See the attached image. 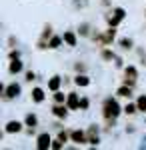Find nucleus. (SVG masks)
Masks as SVG:
<instances>
[{"instance_id":"obj_1","label":"nucleus","mask_w":146,"mask_h":150,"mask_svg":"<svg viewBox=\"0 0 146 150\" xmlns=\"http://www.w3.org/2000/svg\"><path fill=\"white\" fill-rule=\"evenodd\" d=\"M122 112H124V106H120L116 98L108 96V98L102 100V118L106 120L108 126H112L114 122H116V118L122 114Z\"/></svg>"},{"instance_id":"obj_2","label":"nucleus","mask_w":146,"mask_h":150,"mask_svg":"<svg viewBox=\"0 0 146 150\" xmlns=\"http://www.w3.org/2000/svg\"><path fill=\"white\" fill-rule=\"evenodd\" d=\"M124 18H126V10H124V8H120V6L112 8V10H110V14L106 16V20H108V26H116V28H118V24L122 22Z\"/></svg>"},{"instance_id":"obj_3","label":"nucleus","mask_w":146,"mask_h":150,"mask_svg":"<svg viewBox=\"0 0 146 150\" xmlns=\"http://www.w3.org/2000/svg\"><path fill=\"white\" fill-rule=\"evenodd\" d=\"M20 90H22V88H20L18 82H8V84L2 86V94H4L2 98H4V100H12V98H16V96L20 94Z\"/></svg>"},{"instance_id":"obj_4","label":"nucleus","mask_w":146,"mask_h":150,"mask_svg":"<svg viewBox=\"0 0 146 150\" xmlns=\"http://www.w3.org/2000/svg\"><path fill=\"white\" fill-rule=\"evenodd\" d=\"M136 82H138V70H136V66L130 64V66L124 68V80H122V84H128V86L134 88Z\"/></svg>"},{"instance_id":"obj_5","label":"nucleus","mask_w":146,"mask_h":150,"mask_svg":"<svg viewBox=\"0 0 146 150\" xmlns=\"http://www.w3.org/2000/svg\"><path fill=\"white\" fill-rule=\"evenodd\" d=\"M50 146H52V138H50L48 132H42V134L36 136V148L38 150H48Z\"/></svg>"},{"instance_id":"obj_6","label":"nucleus","mask_w":146,"mask_h":150,"mask_svg":"<svg viewBox=\"0 0 146 150\" xmlns=\"http://www.w3.org/2000/svg\"><path fill=\"white\" fill-rule=\"evenodd\" d=\"M24 126H26V124L20 122V120H10V122L4 126V134H18V132H22Z\"/></svg>"},{"instance_id":"obj_7","label":"nucleus","mask_w":146,"mask_h":150,"mask_svg":"<svg viewBox=\"0 0 146 150\" xmlns=\"http://www.w3.org/2000/svg\"><path fill=\"white\" fill-rule=\"evenodd\" d=\"M68 110H70V108H68L66 104H56V102L52 104V116L58 118V120H64L68 116Z\"/></svg>"},{"instance_id":"obj_8","label":"nucleus","mask_w":146,"mask_h":150,"mask_svg":"<svg viewBox=\"0 0 146 150\" xmlns=\"http://www.w3.org/2000/svg\"><path fill=\"white\" fill-rule=\"evenodd\" d=\"M70 140L76 144H88V134L84 130H70Z\"/></svg>"},{"instance_id":"obj_9","label":"nucleus","mask_w":146,"mask_h":150,"mask_svg":"<svg viewBox=\"0 0 146 150\" xmlns=\"http://www.w3.org/2000/svg\"><path fill=\"white\" fill-rule=\"evenodd\" d=\"M66 106L70 108V110H80V94H76V92H68Z\"/></svg>"},{"instance_id":"obj_10","label":"nucleus","mask_w":146,"mask_h":150,"mask_svg":"<svg viewBox=\"0 0 146 150\" xmlns=\"http://www.w3.org/2000/svg\"><path fill=\"white\" fill-rule=\"evenodd\" d=\"M86 134H88V144L90 146H96L98 142H100V136H98V128L96 126H90L86 130Z\"/></svg>"},{"instance_id":"obj_11","label":"nucleus","mask_w":146,"mask_h":150,"mask_svg":"<svg viewBox=\"0 0 146 150\" xmlns=\"http://www.w3.org/2000/svg\"><path fill=\"white\" fill-rule=\"evenodd\" d=\"M30 96H32V102H34V104H42V102L46 100V94H44V90H42V88H38V86H36V88H32Z\"/></svg>"},{"instance_id":"obj_12","label":"nucleus","mask_w":146,"mask_h":150,"mask_svg":"<svg viewBox=\"0 0 146 150\" xmlns=\"http://www.w3.org/2000/svg\"><path fill=\"white\" fill-rule=\"evenodd\" d=\"M24 70V64L20 62V58H14V60H10V66H8V72H10L12 76L14 74H20Z\"/></svg>"},{"instance_id":"obj_13","label":"nucleus","mask_w":146,"mask_h":150,"mask_svg":"<svg viewBox=\"0 0 146 150\" xmlns=\"http://www.w3.org/2000/svg\"><path fill=\"white\" fill-rule=\"evenodd\" d=\"M24 124L28 126V132H34V128L38 126V116L32 114V112H28L26 118H24Z\"/></svg>"},{"instance_id":"obj_14","label":"nucleus","mask_w":146,"mask_h":150,"mask_svg":"<svg viewBox=\"0 0 146 150\" xmlns=\"http://www.w3.org/2000/svg\"><path fill=\"white\" fill-rule=\"evenodd\" d=\"M60 86H62V76H52L50 80H48V90L50 92H56V90H60Z\"/></svg>"},{"instance_id":"obj_15","label":"nucleus","mask_w":146,"mask_h":150,"mask_svg":"<svg viewBox=\"0 0 146 150\" xmlns=\"http://www.w3.org/2000/svg\"><path fill=\"white\" fill-rule=\"evenodd\" d=\"M132 90H134L132 86H128V84H122V86L116 90V96H118V98H128V100H130V96H132Z\"/></svg>"},{"instance_id":"obj_16","label":"nucleus","mask_w":146,"mask_h":150,"mask_svg":"<svg viewBox=\"0 0 146 150\" xmlns=\"http://www.w3.org/2000/svg\"><path fill=\"white\" fill-rule=\"evenodd\" d=\"M74 84H76V86H80V88H86V86H90V78L84 74V72H80V74H76V76H74Z\"/></svg>"},{"instance_id":"obj_17","label":"nucleus","mask_w":146,"mask_h":150,"mask_svg":"<svg viewBox=\"0 0 146 150\" xmlns=\"http://www.w3.org/2000/svg\"><path fill=\"white\" fill-rule=\"evenodd\" d=\"M62 38H64V42H66L68 46H76V44H78V38H76V32H72V30H66V32L62 34Z\"/></svg>"},{"instance_id":"obj_18","label":"nucleus","mask_w":146,"mask_h":150,"mask_svg":"<svg viewBox=\"0 0 146 150\" xmlns=\"http://www.w3.org/2000/svg\"><path fill=\"white\" fill-rule=\"evenodd\" d=\"M100 58H102V60H106V62H110V60H116V54H114L108 46H104L100 50Z\"/></svg>"},{"instance_id":"obj_19","label":"nucleus","mask_w":146,"mask_h":150,"mask_svg":"<svg viewBox=\"0 0 146 150\" xmlns=\"http://www.w3.org/2000/svg\"><path fill=\"white\" fill-rule=\"evenodd\" d=\"M66 98H68V94H64L62 90H56V92H52V100L56 104H66Z\"/></svg>"},{"instance_id":"obj_20","label":"nucleus","mask_w":146,"mask_h":150,"mask_svg":"<svg viewBox=\"0 0 146 150\" xmlns=\"http://www.w3.org/2000/svg\"><path fill=\"white\" fill-rule=\"evenodd\" d=\"M136 112H140V110H138V104H136V102H128V104H124V114L134 116Z\"/></svg>"},{"instance_id":"obj_21","label":"nucleus","mask_w":146,"mask_h":150,"mask_svg":"<svg viewBox=\"0 0 146 150\" xmlns=\"http://www.w3.org/2000/svg\"><path fill=\"white\" fill-rule=\"evenodd\" d=\"M62 42H64V38H62V36H52V38L48 40V48H52V50H54V48H58Z\"/></svg>"},{"instance_id":"obj_22","label":"nucleus","mask_w":146,"mask_h":150,"mask_svg":"<svg viewBox=\"0 0 146 150\" xmlns=\"http://www.w3.org/2000/svg\"><path fill=\"white\" fill-rule=\"evenodd\" d=\"M118 46L122 48V50H132L134 42H132L130 38H120V40H118Z\"/></svg>"},{"instance_id":"obj_23","label":"nucleus","mask_w":146,"mask_h":150,"mask_svg":"<svg viewBox=\"0 0 146 150\" xmlns=\"http://www.w3.org/2000/svg\"><path fill=\"white\" fill-rule=\"evenodd\" d=\"M136 104H138V110L140 112H146V94H140L136 98Z\"/></svg>"},{"instance_id":"obj_24","label":"nucleus","mask_w":146,"mask_h":150,"mask_svg":"<svg viewBox=\"0 0 146 150\" xmlns=\"http://www.w3.org/2000/svg\"><path fill=\"white\" fill-rule=\"evenodd\" d=\"M50 148H54V150H60V148H64V142L60 138H56V140H52V146Z\"/></svg>"},{"instance_id":"obj_25","label":"nucleus","mask_w":146,"mask_h":150,"mask_svg":"<svg viewBox=\"0 0 146 150\" xmlns=\"http://www.w3.org/2000/svg\"><path fill=\"white\" fill-rule=\"evenodd\" d=\"M74 70H76V74H80V72H86V64L78 62V64H74Z\"/></svg>"},{"instance_id":"obj_26","label":"nucleus","mask_w":146,"mask_h":150,"mask_svg":"<svg viewBox=\"0 0 146 150\" xmlns=\"http://www.w3.org/2000/svg\"><path fill=\"white\" fill-rule=\"evenodd\" d=\"M24 80H26V82H32V80H36V74H34L32 70H28V72H26V78H24Z\"/></svg>"},{"instance_id":"obj_27","label":"nucleus","mask_w":146,"mask_h":150,"mask_svg":"<svg viewBox=\"0 0 146 150\" xmlns=\"http://www.w3.org/2000/svg\"><path fill=\"white\" fill-rule=\"evenodd\" d=\"M88 98H80V110H86L88 108Z\"/></svg>"},{"instance_id":"obj_28","label":"nucleus","mask_w":146,"mask_h":150,"mask_svg":"<svg viewBox=\"0 0 146 150\" xmlns=\"http://www.w3.org/2000/svg\"><path fill=\"white\" fill-rule=\"evenodd\" d=\"M8 58H10V60H14V58H20V50H10Z\"/></svg>"}]
</instances>
